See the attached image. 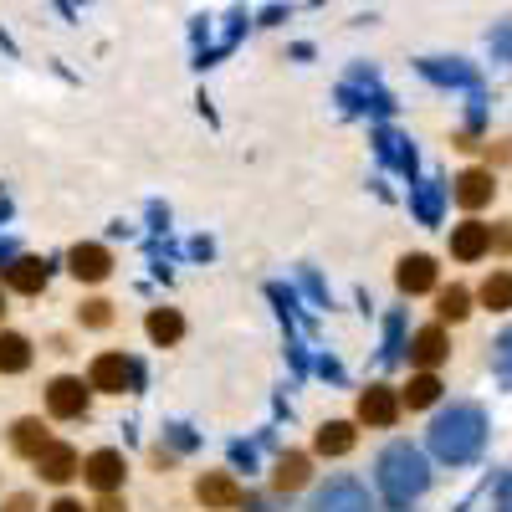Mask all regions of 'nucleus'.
<instances>
[{
	"label": "nucleus",
	"instance_id": "nucleus-1",
	"mask_svg": "<svg viewBox=\"0 0 512 512\" xmlns=\"http://www.w3.org/2000/svg\"><path fill=\"white\" fill-rule=\"evenodd\" d=\"M487 441V415L477 405H451L446 415H436L431 425V451L451 466H466Z\"/></svg>",
	"mask_w": 512,
	"mask_h": 512
},
{
	"label": "nucleus",
	"instance_id": "nucleus-2",
	"mask_svg": "<svg viewBox=\"0 0 512 512\" xmlns=\"http://www.w3.org/2000/svg\"><path fill=\"white\" fill-rule=\"evenodd\" d=\"M379 492L390 507H410L425 487H431V472H425V456L410 446V441H395V446H384L379 456Z\"/></svg>",
	"mask_w": 512,
	"mask_h": 512
},
{
	"label": "nucleus",
	"instance_id": "nucleus-3",
	"mask_svg": "<svg viewBox=\"0 0 512 512\" xmlns=\"http://www.w3.org/2000/svg\"><path fill=\"white\" fill-rule=\"evenodd\" d=\"M313 512H369V492L359 482H349V477H338V482H328L318 492Z\"/></svg>",
	"mask_w": 512,
	"mask_h": 512
},
{
	"label": "nucleus",
	"instance_id": "nucleus-4",
	"mask_svg": "<svg viewBox=\"0 0 512 512\" xmlns=\"http://www.w3.org/2000/svg\"><path fill=\"white\" fill-rule=\"evenodd\" d=\"M88 384H93V390H108V395H123L128 384H134V364H128L123 354H98Z\"/></svg>",
	"mask_w": 512,
	"mask_h": 512
},
{
	"label": "nucleus",
	"instance_id": "nucleus-5",
	"mask_svg": "<svg viewBox=\"0 0 512 512\" xmlns=\"http://www.w3.org/2000/svg\"><path fill=\"white\" fill-rule=\"evenodd\" d=\"M47 410H52L57 420H77L82 410H88V390H82V379H52Z\"/></svg>",
	"mask_w": 512,
	"mask_h": 512
},
{
	"label": "nucleus",
	"instance_id": "nucleus-6",
	"mask_svg": "<svg viewBox=\"0 0 512 512\" xmlns=\"http://www.w3.org/2000/svg\"><path fill=\"white\" fill-rule=\"evenodd\" d=\"M395 415H400L395 390H384V384H369V390L359 395V420H369V425H395Z\"/></svg>",
	"mask_w": 512,
	"mask_h": 512
},
{
	"label": "nucleus",
	"instance_id": "nucleus-7",
	"mask_svg": "<svg viewBox=\"0 0 512 512\" xmlns=\"http://www.w3.org/2000/svg\"><path fill=\"white\" fill-rule=\"evenodd\" d=\"M36 466H41V477H47V482H72L77 477V451L72 446H41Z\"/></svg>",
	"mask_w": 512,
	"mask_h": 512
},
{
	"label": "nucleus",
	"instance_id": "nucleus-8",
	"mask_svg": "<svg viewBox=\"0 0 512 512\" xmlns=\"http://www.w3.org/2000/svg\"><path fill=\"white\" fill-rule=\"evenodd\" d=\"M395 282H400V292H431L436 287V262L431 256H405Z\"/></svg>",
	"mask_w": 512,
	"mask_h": 512
},
{
	"label": "nucleus",
	"instance_id": "nucleus-9",
	"mask_svg": "<svg viewBox=\"0 0 512 512\" xmlns=\"http://www.w3.org/2000/svg\"><path fill=\"white\" fill-rule=\"evenodd\" d=\"M88 482H93L98 492H118V487H123V456H118V451L88 456Z\"/></svg>",
	"mask_w": 512,
	"mask_h": 512
},
{
	"label": "nucleus",
	"instance_id": "nucleus-10",
	"mask_svg": "<svg viewBox=\"0 0 512 512\" xmlns=\"http://www.w3.org/2000/svg\"><path fill=\"white\" fill-rule=\"evenodd\" d=\"M487 246H492V226H482V221H466V226H456V236H451V251L461 256V262H477Z\"/></svg>",
	"mask_w": 512,
	"mask_h": 512
},
{
	"label": "nucleus",
	"instance_id": "nucleus-11",
	"mask_svg": "<svg viewBox=\"0 0 512 512\" xmlns=\"http://www.w3.org/2000/svg\"><path fill=\"white\" fill-rule=\"evenodd\" d=\"M108 267H113V256L103 251V246H72V272L82 277V282H103L108 277Z\"/></svg>",
	"mask_w": 512,
	"mask_h": 512
},
{
	"label": "nucleus",
	"instance_id": "nucleus-12",
	"mask_svg": "<svg viewBox=\"0 0 512 512\" xmlns=\"http://www.w3.org/2000/svg\"><path fill=\"white\" fill-rule=\"evenodd\" d=\"M195 497H200L205 507H236V502H241V487H236L231 477H221V472H210V477H200Z\"/></svg>",
	"mask_w": 512,
	"mask_h": 512
},
{
	"label": "nucleus",
	"instance_id": "nucleus-13",
	"mask_svg": "<svg viewBox=\"0 0 512 512\" xmlns=\"http://www.w3.org/2000/svg\"><path fill=\"white\" fill-rule=\"evenodd\" d=\"M492 175H482V169H466V175L456 180V200L466 205V210H482L487 200H492Z\"/></svg>",
	"mask_w": 512,
	"mask_h": 512
},
{
	"label": "nucleus",
	"instance_id": "nucleus-14",
	"mask_svg": "<svg viewBox=\"0 0 512 512\" xmlns=\"http://www.w3.org/2000/svg\"><path fill=\"white\" fill-rule=\"evenodd\" d=\"M410 354H415V364L436 369V364H441V359L451 354V349H446V333H441V328H420V333H415V349H410Z\"/></svg>",
	"mask_w": 512,
	"mask_h": 512
},
{
	"label": "nucleus",
	"instance_id": "nucleus-15",
	"mask_svg": "<svg viewBox=\"0 0 512 512\" xmlns=\"http://www.w3.org/2000/svg\"><path fill=\"white\" fill-rule=\"evenodd\" d=\"M31 364V344L21 333H0V374H21Z\"/></svg>",
	"mask_w": 512,
	"mask_h": 512
},
{
	"label": "nucleus",
	"instance_id": "nucleus-16",
	"mask_svg": "<svg viewBox=\"0 0 512 512\" xmlns=\"http://www.w3.org/2000/svg\"><path fill=\"white\" fill-rule=\"evenodd\" d=\"M6 277H11L16 292H41V287H47V262H36V256H21V262H16Z\"/></svg>",
	"mask_w": 512,
	"mask_h": 512
},
{
	"label": "nucleus",
	"instance_id": "nucleus-17",
	"mask_svg": "<svg viewBox=\"0 0 512 512\" xmlns=\"http://www.w3.org/2000/svg\"><path fill=\"white\" fill-rule=\"evenodd\" d=\"M379 154L390 159V164L400 169V175H410V169H415V149L395 134V128H379Z\"/></svg>",
	"mask_w": 512,
	"mask_h": 512
},
{
	"label": "nucleus",
	"instance_id": "nucleus-18",
	"mask_svg": "<svg viewBox=\"0 0 512 512\" xmlns=\"http://www.w3.org/2000/svg\"><path fill=\"white\" fill-rule=\"evenodd\" d=\"M318 451H323V456H344V451H354V425L328 420L323 431H318Z\"/></svg>",
	"mask_w": 512,
	"mask_h": 512
},
{
	"label": "nucleus",
	"instance_id": "nucleus-19",
	"mask_svg": "<svg viewBox=\"0 0 512 512\" xmlns=\"http://www.w3.org/2000/svg\"><path fill=\"white\" fill-rule=\"evenodd\" d=\"M420 72L431 82H456V88H477V72L461 62H420Z\"/></svg>",
	"mask_w": 512,
	"mask_h": 512
},
{
	"label": "nucleus",
	"instance_id": "nucleus-20",
	"mask_svg": "<svg viewBox=\"0 0 512 512\" xmlns=\"http://www.w3.org/2000/svg\"><path fill=\"white\" fill-rule=\"evenodd\" d=\"M180 333H185V323H180L175 308H154L149 313V338H154V344H175Z\"/></svg>",
	"mask_w": 512,
	"mask_h": 512
},
{
	"label": "nucleus",
	"instance_id": "nucleus-21",
	"mask_svg": "<svg viewBox=\"0 0 512 512\" xmlns=\"http://www.w3.org/2000/svg\"><path fill=\"white\" fill-rule=\"evenodd\" d=\"M482 303H487L492 313H507V308H512V277H507V272H497V277L482 282Z\"/></svg>",
	"mask_w": 512,
	"mask_h": 512
},
{
	"label": "nucleus",
	"instance_id": "nucleus-22",
	"mask_svg": "<svg viewBox=\"0 0 512 512\" xmlns=\"http://www.w3.org/2000/svg\"><path fill=\"white\" fill-rule=\"evenodd\" d=\"M436 395H441V379H436V374H415V379H410V390H405L410 410H425V405H436Z\"/></svg>",
	"mask_w": 512,
	"mask_h": 512
},
{
	"label": "nucleus",
	"instance_id": "nucleus-23",
	"mask_svg": "<svg viewBox=\"0 0 512 512\" xmlns=\"http://www.w3.org/2000/svg\"><path fill=\"white\" fill-rule=\"evenodd\" d=\"M415 216H420L425 226H436V221H441V185H420V195H415Z\"/></svg>",
	"mask_w": 512,
	"mask_h": 512
},
{
	"label": "nucleus",
	"instance_id": "nucleus-24",
	"mask_svg": "<svg viewBox=\"0 0 512 512\" xmlns=\"http://www.w3.org/2000/svg\"><path fill=\"white\" fill-rule=\"evenodd\" d=\"M41 446H47V431H41V420H21V425H16V451L41 456Z\"/></svg>",
	"mask_w": 512,
	"mask_h": 512
},
{
	"label": "nucleus",
	"instance_id": "nucleus-25",
	"mask_svg": "<svg viewBox=\"0 0 512 512\" xmlns=\"http://www.w3.org/2000/svg\"><path fill=\"white\" fill-rule=\"evenodd\" d=\"M303 482H308V456H282L277 487H303Z\"/></svg>",
	"mask_w": 512,
	"mask_h": 512
},
{
	"label": "nucleus",
	"instance_id": "nucleus-26",
	"mask_svg": "<svg viewBox=\"0 0 512 512\" xmlns=\"http://www.w3.org/2000/svg\"><path fill=\"white\" fill-rule=\"evenodd\" d=\"M466 303H472V297H466V287H451V292H441V318H466V313H472V308H466Z\"/></svg>",
	"mask_w": 512,
	"mask_h": 512
},
{
	"label": "nucleus",
	"instance_id": "nucleus-27",
	"mask_svg": "<svg viewBox=\"0 0 512 512\" xmlns=\"http://www.w3.org/2000/svg\"><path fill=\"white\" fill-rule=\"evenodd\" d=\"M497 374H502V384H512V328L497 338Z\"/></svg>",
	"mask_w": 512,
	"mask_h": 512
},
{
	"label": "nucleus",
	"instance_id": "nucleus-28",
	"mask_svg": "<svg viewBox=\"0 0 512 512\" xmlns=\"http://www.w3.org/2000/svg\"><path fill=\"white\" fill-rule=\"evenodd\" d=\"M82 323L103 328V323H108V303H88V308H82Z\"/></svg>",
	"mask_w": 512,
	"mask_h": 512
},
{
	"label": "nucleus",
	"instance_id": "nucleus-29",
	"mask_svg": "<svg viewBox=\"0 0 512 512\" xmlns=\"http://www.w3.org/2000/svg\"><path fill=\"white\" fill-rule=\"evenodd\" d=\"M497 512H512V477H502L497 487Z\"/></svg>",
	"mask_w": 512,
	"mask_h": 512
},
{
	"label": "nucleus",
	"instance_id": "nucleus-30",
	"mask_svg": "<svg viewBox=\"0 0 512 512\" xmlns=\"http://www.w3.org/2000/svg\"><path fill=\"white\" fill-rule=\"evenodd\" d=\"M497 52L512 62V31H497Z\"/></svg>",
	"mask_w": 512,
	"mask_h": 512
},
{
	"label": "nucleus",
	"instance_id": "nucleus-31",
	"mask_svg": "<svg viewBox=\"0 0 512 512\" xmlns=\"http://www.w3.org/2000/svg\"><path fill=\"white\" fill-rule=\"evenodd\" d=\"M6 512H31V497H11V502H6Z\"/></svg>",
	"mask_w": 512,
	"mask_h": 512
},
{
	"label": "nucleus",
	"instance_id": "nucleus-32",
	"mask_svg": "<svg viewBox=\"0 0 512 512\" xmlns=\"http://www.w3.org/2000/svg\"><path fill=\"white\" fill-rule=\"evenodd\" d=\"M52 512H82V502H72V497H62V502H57Z\"/></svg>",
	"mask_w": 512,
	"mask_h": 512
},
{
	"label": "nucleus",
	"instance_id": "nucleus-33",
	"mask_svg": "<svg viewBox=\"0 0 512 512\" xmlns=\"http://www.w3.org/2000/svg\"><path fill=\"white\" fill-rule=\"evenodd\" d=\"M98 512H123V507H118V502H103V507H98Z\"/></svg>",
	"mask_w": 512,
	"mask_h": 512
},
{
	"label": "nucleus",
	"instance_id": "nucleus-34",
	"mask_svg": "<svg viewBox=\"0 0 512 512\" xmlns=\"http://www.w3.org/2000/svg\"><path fill=\"white\" fill-rule=\"evenodd\" d=\"M0 313H6V303H0Z\"/></svg>",
	"mask_w": 512,
	"mask_h": 512
},
{
	"label": "nucleus",
	"instance_id": "nucleus-35",
	"mask_svg": "<svg viewBox=\"0 0 512 512\" xmlns=\"http://www.w3.org/2000/svg\"><path fill=\"white\" fill-rule=\"evenodd\" d=\"M256 512H262V507H256Z\"/></svg>",
	"mask_w": 512,
	"mask_h": 512
}]
</instances>
